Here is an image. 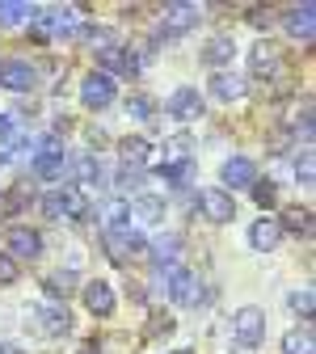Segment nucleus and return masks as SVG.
<instances>
[{
	"label": "nucleus",
	"mask_w": 316,
	"mask_h": 354,
	"mask_svg": "<svg viewBox=\"0 0 316 354\" xmlns=\"http://www.w3.org/2000/svg\"><path fill=\"white\" fill-rule=\"evenodd\" d=\"M30 30L42 42H47V38H68L76 30V9H68V5H42V9H34Z\"/></svg>",
	"instance_id": "obj_1"
},
{
	"label": "nucleus",
	"mask_w": 316,
	"mask_h": 354,
	"mask_svg": "<svg viewBox=\"0 0 316 354\" xmlns=\"http://www.w3.org/2000/svg\"><path fill=\"white\" fill-rule=\"evenodd\" d=\"M165 287H169V299L182 304V308H198V304H203V279H198L194 270L169 266V270H165Z\"/></svg>",
	"instance_id": "obj_2"
},
{
	"label": "nucleus",
	"mask_w": 316,
	"mask_h": 354,
	"mask_svg": "<svg viewBox=\"0 0 316 354\" xmlns=\"http://www.w3.org/2000/svg\"><path fill=\"white\" fill-rule=\"evenodd\" d=\"M232 337H236V346H245V350H253V346H261V337H266V313L261 308H241V313L232 317Z\"/></svg>",
	"instance_id": "obj_3"
},
{
	"label": "nucleus",
	"mask_w": 316,
	"mask_h": 354,
	"mask_svg": "<svg viewBox=\"0 0 316 354\" xmlns=\"http://www.w3.org/2000/svg\"><path fill=\"white\" fill-rule=\"evenodd\" d=\"M198 26V5H190V0H177V5H165L160 13V34L165 38H177Z\"/></svg>",
	"instance_id": "obj_4"
},
{
	"label": "nucleus",
	"mask_w": 316,
	"mask_h": 354,
	"mask_svg": "<svg viewBox=\"0 0 316 354\" xmlns=\"http://www.w3.org/2000/svg\"><path fill=\"white\" fill-rule=\"evenodd\" d=\"M80 102H84V110H106V106L114 102V76L89 72L84 84H80Z\"/></svg>",
	"instance_id": "obj_5"
},
{
	"label": "nucleus",
	"mask_w": 316,
	"mask_h": 354,
	"mask_svg": "<svg viewBox=\"0 0 316 354\" xmlns=\"http://www.w3.org/2000/svg\"><path fill=\"white\" fill-rule=\"evenodd\" d=\"M198 211L211 219V224H228V219L236 215V203H232V194H228V190L207 186V190H198Z\"/></svg>",
	"instance_id": "obj_6"
},
{
	"label": "nucleus",
	"mask_w": 316,
	"mask_h": 354,
	"mask_svg": "<svg viewBox=\"0 0 316 354\" xmlns=\"http://www.w3.org/2000/svg\"><path fill=\"white\" fill-rule=\"evenodd\" d=\"M5 245H9L5 253H9L13 261H21V257H26V261H34V257L42 253V232H34V228L17 224V228H9V232H5Z\"/></svg>",
	"instance_id": "obj_7"
},
{
	"label": "nucleus",
	"mask_w": 316,
	"mask_h": 354,
	"mask_svg": "<svg viewBox=\"0 0 316 354\" xmlns=\"http://www.w3.org/2000/svg\"><path fill=\"white\" fill-rule=\"evenodd\" d=\"M0 84L13 88V93H30V88L38 84V68L30 59H5L0 64Z\"/></svg>",
	"instance_id": "obj_8"
},
{
	"label": "nucleus",
	"mask_w": 316,
	"mask_h": 354,
	"mask_svg": "<svg viewBox=\"0 0 316 354\" xmlns=\"http://www.w3.org/2000/svg\"><path fill=\"white\" fill-rule=\"evenodd\" d=\"M165 110H169L177 122H190V118H198V114H203V97H198V88H190V84L173 88V93H169V102H165Z\"/></svg>",
	"instance_id": "obj_9"
},
{
	"label": "nucleus",
	"mask_w": 316,
	"mask_h": 354,
	"mask_svg": "<svg viewBox=\"0 0 316 354\" xmlns=\"http://www.w3.org/2000/svg\"><path fill=\"white\" fill-rule=\"evenodd\" d=\"M34 317H38V329L47 333V337H64L72 329V313H68V304H59V299L55 304H42Z\"/></svg>",
	"instance_id": "obj_10"
},
{
	"label": "nucleus",
	"mask_w": 316,
	"mask_h": 354,
	"mask_svg": "<svg viewBox=\"0 0 316 354\" xmlns=\"http://www.w3.org/2000/svg\"><path fill=\"white\" fill-rule=\"evenodd\" d=\"M97 64H102L106 76H110V72H122V76H135V72H140V55H131V51L114 47V42L97 51Z\"/></svg>",
	"instance_id": "obj_11"
},
{
	"label": "nucleus",
	"mask_w": 316,
	"mask_h": 354,
	"mask_svg": "<svg viewBox=\"0 0 316 354\" xmlns=\"http://www.w3.org/2000/svg\"><path fill=\"white\" fill-rule=\"evenodd\" d=\"M253 182H257V165L249 156H232L228 165H223V186H228V190H245Z\"/></svg>",
	"instance_id": "obj_12"
},
{
	"label": "nucleus",
	"mask_w": 316,
	"mask_h": 354,
	"mask_svg": "<svg viewBox=\"0 0 316 354\" xmlns=\"http://www.w3.org/2000/svg\"><path fill=\"white\" fill-rule=\"evenodd\" d=\"M279 241H283V228H279V219H253V228H249V245L253 249H261V253H270V249H279Z\"/></svg>",
	"instance_id": "obj_13"
},
{
	"label": "nucleus",
	"mask_w": 316,
	"mask_h": 354,
	"mask_svg": "<svg viewBox=\"0 0 316 354\" xmlns=\"http://www.w3.org/2000/svg\"><path fill=\"white\" fill-rule=\"evenodd\" d=\"M84 304H89V313L93 317H110L114 313V291H110V283L106 279H93L84 287Z\"/></svg>",
	"instance_id": "obj_14"
},
{
	"label": "nucleus",
	"mask_w": 316,
	"mask_h": 354,
	"mask_svg": "<svg viewBox=\"0 0 316 354\" xmlns=\"http://www.w3.org/2000/svg\"><path fill=\"white\" fill-rule=\"evenodd\" d=\"M287 34L299 38V42H312V34H316V9H312V5L291 9V13H287Z\"/></svg>",
	"instance_id": "obj_15"
},
{
	"label": "nucleus",
	"mask_w": 316,
	"mask_h": 354,
	"mask_svg": "<svg viewBox=\"0 0 316 354\" xmlns=\"http://www.w3.org/2000/svg\"><path fill=\"white\" fill-rule=\"evenodd\" d=\"M253 72L261 76H283L287 68H283V55L275 51V42H257V51H253Z\"/></svg>",
	"instance_id": "obj_16"
},
{
	"label": "nucleus",
	"mask_w": 316,
	"mask_h": 354,
	"mask_svg": "<svg viewBox=\"0 0 316 354\" xmlns=\"http://www.w3.org/2000/svg\"><path fill=\"white\" fill-rule=\"evenodd\" d=\"M211 93H215L219 102H241V97H245V80L232 76V72H215V76H211Z\"/></svg>",
	"instance_id": "obj_17"
},
{
	"label": "nucleus",
	"mask_w": 316,
	"mask_h": 354,
	"mask_svg": "<svg viewBox=\"0 0 316 354\" xmlns=\"http://www.w3.org/2000/svg\"><path fill=\"white\" fill-rule=\"evenodd\" d=\"M118 152H122V165H127V169H140V165H148L152 144H148L144 136H127V140L118 144Z\"/></svg>",
	"instance_id": "obj_18"
},
{
	"label": "nucleus",
	"mask_w": 316,
	"mask_h": 354,
	"mask_svg": "<svg viewBox=\"0 0 316 354\" xmlns=\"http://www.w3.org/2000/svg\"><path fill=\"white\" fill-rule=\"evenodd\" d=\"M127 211H135V219H140V224H156V219L165 215V203H160L156 194H140Z\"/></svg>",
	"instance_id": "obj_19"
},
{
	"label": "nucleus",
	"mask_w": 316,
	"mask_h": 354,
	"mask_svg": "<svg viewBox=\"0 0 316 354\" xmlns=\"http://www.w3.org/2000/svg\"><path fill=\"white\" fill-rule=\"evenodd\" d=\"M232 55H236V42H232V38H211L207 47H203V59H207L211 68H219V64H232Z\"/></svg>",
	"instance_id": "obj_20"
},
{
	"label": "nucleus",
	"mask_w": 316,
	"mask_h": 354,
	"mask_svg": "<svg viewBox=\"0 0 316 354\" xmlns=\"http://www.w3.org/2000/svg\"><path fill=\"white\" fill-rule=\"evenodd\" d=\"M34 17V5H26V0H0V26H21Z\"/></svg>",
	"instance_id": "obj_21"
},
{
	"label": "nucleus",
	"mask_w": 316,
	"mask_h": 354,
	"mask_svg": "<svg viewBox=\"0 0 316 354\" xmlns=\"http://www.w3.org/2000/svg\"><path fill=\"white\" fill-rule=\"evenodd\" d=\"M42 287H47V295H55L59 304L76 291V279L68 274V270H55V274H47V279H42Z\"/></svg>",
	"instance_id": "obj_22"
},
{
	"label": "nucleus",
	"mask_w": 316,
	"mask_h": 354,
	"mask_svg": "<svg viewBox=\"0 0 316 354\" xmlns=\"http://www.w3.org/2000/svg\"><path fill=\"white\" fill-rule=\"evenodd\" d=\"M59 198H64V215H68V219H84V215H89V198H84L76 186H64Z\"/></svg>",
	"instance_id": "obj_23"
},
{
	"label": "nucleus",
	"mask_w": 316,
	"mask_h": 354,
	"mask_svg": "<svg viewBox=\"0 0 316 354\" xmlns=\"http://www.w3.org/2000/svg\"><path fill=\"white\" fill-rule=\"evenodd\" d=\"M177 253H182V241H177V236H156V241H152V257H156L160 266H173Z\"/></svg>",
	"instance_id": "obj_24"
},
{
	"label": "nucleus",
	"mask_w": 316,
	"mask_h": 354,
	"mask_svg": "<svg viewBox=\"0 0 316 354\" xmlns=\"http://www.w3.org/2000/svg\"><path fill=\"white\" fill-rule=\"evenodd\" d=\"M17 144H21V136H17V127H13V118H5V114H0V160H9Z\"/></svg>",
	"instance_id": "obj_25"
},
{
	"label": "nucleus",
	"mask_w": 316,
	"mask_h": 354,
	"mask_svg": "<svg viewBox=\"0 0 316 354\" xmlns=\"http://www.w3.org/2000/svg\"><path fill=\"white\" fill-rule=\"evenodd\" d=\"M279 228L308 232V228H312V211H308V207H299V203H295V207H287V215H283V224H279Z\"/></svg>",
	"instance_id": "obj_26"
},
{
	"label": "nucleus",
	"mask_w": 316,
	"mask_h": 354,
	"mask_svg": "<svg viewBox=\"0 0 316 354\" xmlns=\"http://www.w3.org/2000/svg\"><path fill=\"white\" fill-rule=\"evenodd\" d=\"M283 354H312V333L308 329H291L283 337Z\"/></svg>",
	"instance_id": "obj_27"
},
{
	"label": "nucleus",
	"mask_w": 316,
	"mask_h": 354,
	"mask_svg": "<svg viewBox=\"0 0 316 354\" xmlns=\"http://www.w3.org/2000/svg\"><path fill=\"white\" fill-rule=\"evenodd\" d=\"M34 173L47 177V182H55L59 173H68V160L64 156H42V160H34Z\"/></svg>",
	"instance_id": "obj_28"
},
{
	"label": "nucleus",
	"mask_w": 316,
	"mask_h": 354,
	"mask_svg": "<svg viewBox=\"0 0 316 354\" xmlns=\"http://www.w3.org/2000/svg\"><path fill=\"white\" fill-rule=\"evenodd\" d=\"M152 110H156V102H152L148 93H135V97H127V114H131V118H152Z\"/></svg>",
	"instance_id": "obj_29"
},
{
	"label": "nucleus",
	"mask_w": 316,
	"mask_h": 354,
	"mask_svg": "<svg viewBox=\"0 0 316 354\" xmlns=\"http://www.w3.org/2000/svg\"><path fill=\"white\" fill-rule=\"evenodd\" d=\"M21 279V266L5 253V249H0V287H9V283H17Z\"/></svg>",
	"instance_id": "obj_30"
},
{
	"label": "nucleus",
	"mask_w": 316,
	"mask_h": 354,
	"mask_svg": "<svg viewBox=\"0 0 316 354\" xmlns=\"http://www.w3.org/2000/svg\"><path fill=\"white\" fill-rule=\"evenodd\" d=\"M249 190H253V198H257L261 207H275V198H279V186L270 182V177H266V182H253Z\"/></svg>",
	"instance_id": "obj_31"
},
{
	"label": "nucleus",
	"mask_w": 316,
	"mask_h": 354,
	"mask_svg": "<svg viewBox=\"0 0 316 354\" xmlns=\"http://www.w3.org/2000/svg\"><path fill=\"white\" fill-rule=\"evenodd\" d=\"M76 173L84 177L89 186H97V182H102V165H97L93 156H80V160H76Z\"/></svg>",
	"instance_id": "obj_32"
},
{
	"label": "nucleus",
	"mask_w": 316,
	"mask_h": 354,
	"mask_svg": "<svg viewBox=\"0 0 316 354\" xmlns=\"http://www.w3.org/2000/svg\"><path fill=\"white\" fill-rule=\"evenodd\" d=\"M291 308L304 317V321H312V308H316V299H312V291H291Z\"/></svg>",
	"instance_id": "obj_33"
},
{
	"label": "nucleus",
	"mask_w": 316,
	"mask_h": 354,
	"mask_svg": "<svg viewBox=\"0 0 316 354\" xmlns=\"http://www.w3.org/2000/svg\"><path fill=\"white\" fill-rule=\"evenodd\" d=\"M42 211H47L51 219H59V215H64V198H59V190H51V194H42Z\"/></svg>",
	"instance_id": "obj_34"
},
{
	"label": "nucleus",
	"mask_w": 316,
	"mask_h": 354,
	"mask_svg": "<svg viewBox=\"0 0 316 354\" xmlns=\"http://www.w3.org/2000/svg\"><path fill=\"white\" fill-rule=\"evenodd\" d=\"M169 329H173L169 317H152V325H148V333H169Z\"/></svg>",
	"instance_id": "obj_35"
},
{
	"label": "nucleus",
	"mask_w": 316,
	"mask_h": 354,
	"mask_svg": "<svg viewBox=\"0 0 316 354\" xmlns=\"http://www.w3.org/2000/svg\"><path fill=\"white\" fill-rule=\"evenodd\" d=\"M0 354H26L21 346H9V342H0Z\"/></svg>",
	"instance_id": "obj_36"
},
{
	"label": "nucleus",
	"mask_w": 316,
	"mask_h": 354,
	"mask_svg": "<svg viewBox=\"0 0 316 354\" xmlns=\"http://www.w3.org/2000/svg\"><path fill=\"white\" fill-rule=\"evenodd\" d=\"M80 354H97V346H84V350H80Z\"/></svg>",
	"instance_id": "obj_37"
},
{
	"label": "nucleus",
	"mask_w": 316,
	"mask_h": 354,
	"mask_svg": "<svg viewBox=\"0 0 316 354\" xmlns=\"http://www.w3.org/2000/svg\"><path fill=\"white\" fill-rule=\"evenodd\" d=\"M173 354H190V350H173Z\"/></svg>",
	"instance_id": "obj_38"
}]
</instances>
